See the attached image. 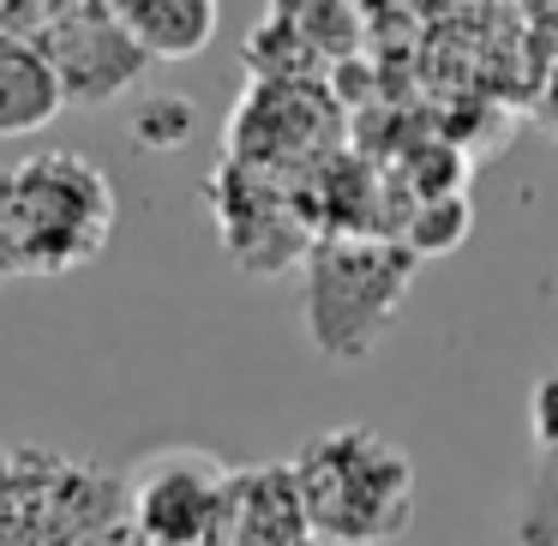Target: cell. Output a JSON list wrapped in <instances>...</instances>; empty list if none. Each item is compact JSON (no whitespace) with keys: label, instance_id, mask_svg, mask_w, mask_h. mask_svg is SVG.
<instances>
[{"label":"cell","instance_id":"8992f818","mask_svg":"<svg viewBox=\"0 0 558 546\" xmlns=\"http://www.w3.org/2000/svg\"><path fill=\"white\" fill-rule=\"evenodd\" d=\"M54 73H61L66 109H102V102L126 97L145 78L150 54L133 43V31L109 13V0H78L73 13L43 37Z\"/></svg>","mask_w":558,"mask_h":546},{"label":"cell","instance_id":"8fae6325","mask_svg":"<svg viewBox=\"0 0 558 546\" xmlns=\"http://www.w3.org/2000/svg\"><path fill=\"white\" fill-rule=\"evenodd\" d=\"M133 145L138 150H157V157H169V150H181L186 138L198 133V109L193 97H181V90H150L145 102L133 109Z\"/></svg>","mask_w":558,"mask_h":546},{"label":"cell","instance_id":"4fadbf2b","mask_svg":"<svg viewBox=\"0 0 558 546\" xmlns=\"http://www.w3.org/2000/svg\"><path fill=\"white\" fill-rule=\"evenodd\" d=\"M529 433H534V450L558 469V366H546L529 390Z\"/></svg>","mask_w":558,"mask_h":546},{"label":"cell","instance_id":"52a82bcc","mask_svg":"<svg viewBox=\"0 0 558 546\" xmlns=\"http://www.w3.org/2000/svg\"><path fill=\"white\" fill-rule=\"evenodd\" d=\"M325 138H330V102L318 97L313 85H294V78H258V85L246 90V102L234 109L229 162L282 174L289 162L325 157Z\"/></svg>","mask_w":558,"mask_h":546},{"label":"cell","instance_id":"5bb4252c","mask_svg":"<svg viewBox=\"0 0 558 546\" xmlns=\"http://www.w3.org/2000/svg\"><path fill=\"white\" fill-rule=\"evenodd\" d=\"M0 282H13V277H7V258H0Z\"/></svg>","mask_w":558,"mask_h":546},{"label":"cell","instance_id":"6da1fadb","mask_svg":"<svg viewBox=\"0 0 558 546\" xmlns=\"http://www.w3.org/2000/svg\"><path fill=\"white\" fill-rule=\"evenodd\" d=\"M318 546H390L414 522V462L378 426L342 421L289 457Z\"/></svg>","mask_w":558,"mask_h":546},{"label":"cell","instance_id":"277c9868","mask_svg":"<svg viewBox=\"0 0 558 546\" xmlns=\"http://www.w3.org/2000/svg\"><path fill=\"white\" fill-rule=\"evenodd\" d=\"M133 522L150 546H229L234 469L198 445H169L133 462Z\"/></svg>","mask_w":558,"mask_h":546},{"label":"cell","instance_id":"5b68a950","mask_svg":"<svg viewBox=\"0 0 558 546\" xmlns=\"http://www.w3.org/2000/svg\"><path fill=\"white\" fill-rule=\"evenodd\" d=\"M205 193H210V210H217L222 246H229V258L246 277H282L289 265H306V253H313V217L282 186V174L222 162Z\"/></svg>","mask_w":558,"mask_h":546},{"label":"cell","instance_id":"3957f363","mask_svg":"<svg viewBox=\"0 0 558 546\" xmlns=\"http://www.w3.org/2000/svg\"><path fill=\"white\" fill-rule=\"evenodd\" d=\"M421 258L390 234H318L306 253V337L325 361H366Z\"/></svg>","mask_w":558,"mask_h":546},{"label":"cell","instance_id":"9c48e42d","mask_svg":"<svg viewBox=\"0 0 558 546\" xmlns=\"http://www.w3.org/2000/svg\"><path fill=\"white\" fill-rule=\"evenodd\" d=\"M61 109H66V90H61V73H54L49 49L0 31V138L43 133Z\"/></svg>","mask_w":558,"mask_h":546},{"label":"cell","instance_id":"7a4b0ae2","mask_svg":"<svg viewBox=\"0 0 558 546\" xmlns=\"http://www.w3.org/2000/svg\"><path fill=\"white\" fill-rule=\"evenodd\" d=\"M114 234V186L78 150H43L0 174V258L7 277H66Z\"/></svg>","mask_w":558,"mask_h":546},{"label":"cell","instance_id":"30bf717a","mask_svg":"<svg viewBox=\"0 0 558 546\" xmlns=\"http://www.w3.org/2000/svg\"><path fill=\"white\" fill-rule=\"evenodd\" d=\"M150 61H193L217 37V0H109Z\"/></svg>","mask_w":558,"mask_h":546},{"label":"cell","instance_id":"7c38bea8","mask_svg":"<svg viewBox=\"0 0 558 546\" xmlns=\"http://www.w3.org/2000/svg\"><path fill=\"white\" fill-rule=\"evenodd\" d=\"M462 234H469V205H462V198H426V217L409 222L402 246H409L414 258L421 253H450Z\"/></svg>","mask_w":558,"mask_h":546},{"label":"cell","instance_id":"ba28073f","mask_svg":"<svg viewBox=\"0 0 558 546\" xmlns=\"http://www.w3.org/2000/svg\"><path fill=\"white\" fill-rule=\"evenodd\" d=\"M229 546H318L289 462H246L229 493Z\"/></svg>","mask_w":558,"mask_h":546}]
</instances>
